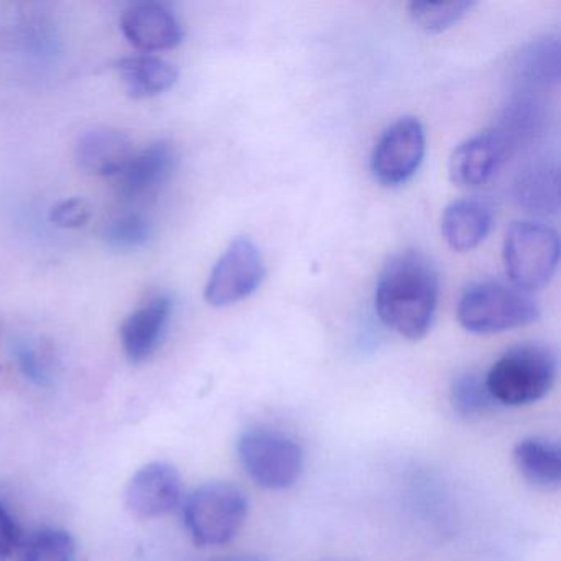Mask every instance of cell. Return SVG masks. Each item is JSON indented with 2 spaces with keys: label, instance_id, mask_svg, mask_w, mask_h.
<instances>
[{
  "label": "cell",
  "instance_id": "1",
  "mask_svg": "<svg viewBox=\"0 0 561 561\" xmlns=\"http://www.w3.org/2000/svg\"><path fill=\"white\" fill-rule=\"evenodd\" d=\"M439 278L423 252L407 249L383 265L376 285V311L389 330L410 341L428 334L438 308Z\"/></svg>",
  "mask_w": 561,
  "mask_h": 561
},
{
  "label": "cell",
  "instance_id": "2",
  "mask_svg": "<svg viewBox=\"0 0 561 561\" xmlns=\"http://www.w3.org/2000/svg\"><path fill=\"white\" fill-rule=\"evenodd\" d=\"M494 402L524 407L543 399L557 379V357L543 344H520L502 354L484 377Z\"/></svg>",
  "mask_w": 561,
  "mask_h": 561
},
{
  "label": "cell",
  "instance_id": "3",
  "mask_svg": "<svg viewBox=\"0 0 561 561\" xmlns=\"http://www.w3.org/2000/svg\"><path fill=\"white\" fill-rule=\"evenodd\" d=\"M456 314L466 331L488 336L534 323L540 317V308L514 285L482 280L462 291Z\"/></svg>",
  "mask_w": 561,
  "mask_h": 561
},
{
  "label": "cell",
  "instance_id": "4",
  "mask_svg": "<svg viewBox=\"0 0 561 561\" xmlns=\"http://www.w3.org/2000/svg\"><path fill=\"white\" fill-rule=\"evenodd\" d=\"M248 497L231 482L215 481L193 491L183 505V520L199 547L228 543L248 517Z\"/></svg>",
  "mask_w": 561,
  "mask_h": 561
},
{
  "label": "cell",
  "instance_id": "5",
  "mask_svg": "<svg viewBox=\"0 0 561 561\" xmlns=\"http://www.w3.org/2000/svg\"><path fill=\"white\" fill-rule=\"evenodd\" d=\"M505 274L518 290L535 291L548 285L560 262V238L543 222H514L505 232Z\"/></svg>",
  "mask_w": 561,
  "mask_h": 561
},
{
  "label": "cell",
  "instance_id": "6",
  "mask_svg": "<svg viewBox=\"0 0 561 561\" xmlns=\"http://www.w3.org/2000/svg\"><path fill=\"white\" fill-rule=\"evenodd\" d=\"M238 456L249 478L268 491L291 488L304 471L300 443L277 430L251 428L242 433Z\"/></svg>",
  "mask_w": 561,
  "mask_h": 561
},
{
  "label": "cell",
  "instance_id": "7",
  "mask_svg": "<svg viewBox=\"0 0 561 561\" xmlns=\"http://www.w3.org/2000/svg\"><path fill=\"white\" fill-rule=\"evenodd\" d=\"M267 268L261 249L249 238H236L216 262L205 287V300L215 308L231 307L251 297Z\"/></svg>",
  "mask_w": 561,
  "mask_h": 561
},
{
  "label": "cell",
  "instance_id": "8",
  "mask_svg": "<svg viewBox=\"0 0 561 561\" xmlns=\"http://www.w3.org/2000/svg\"><path fill=\"white\" fill-rule=\"evenodd\" d=\"M425 150V129L420 119L400 117L380 134L370 157V172L387 188L405 185L419 172Z\"/></svg>",
  "mask_w": 561,
  "mask_h": 561
},
{
  "label": "cell",
  "instance_id": "9",
  "mask_svg": "<svg viewBox=\"0 0 561 561\" xmlns=\"http://www.w3.org/2000/svg\"><path fill=\"white\" fill-rule=\"evenodd\" d=\"M511 150V142L497 127L474 134L453 150L449 180L462 188L484 185L504 165Z\"/></svg>",
  "mask_w": 561,
  "mask_h": 561
},
{
  "label": "cell",
  "instance_id": "10",
  "mask_svg": "<svg viewBox=\"0 0 561 561\" xmlns=\"http://www.w3.org/2000/svg\"><path fill=\"white\" fill-rule=\"evenodd\" d=\"M179 156L167 140H157L134 152L126 169L116 176L117 192L124 203H142L153 198L175 173Z\"/></svg>",
  "mask_w": 561,
  "mask_h": 561
},
{
  "label": "cell",
  "instance_id": "11",
  "mask_svg": "<svg viewBox=\"0 0 561 561\" xmlns=\"http://www.w3.org/2000/svg\"><path fill=\"white\" fill-rule=\"evenodd\" d=\"M182 497L179 471L167 462L144 466L130 479L126 491V505L134 517L150 520L170 514Z\"/></svg>",
  "mask_w": 561,
  "mask_h": 561
},
{
  "label": "cell",
  "instance_id": "12",
  "mask_svg": "<svg viewBox=\"0 0 561 561\" xmlns=\"http://www.w3.org/2000/svg\"><path fill=\"white\" fill-rule=\"evenodd\" d=\"M121 31L137 50L162 51L179 47L183 27L176 15L160 2L130 5L121 19Z\"/></svg>",
  "mask_w": 561,
  "mask_h": 561
},
{
  "label": "cell",
  "instance_id": "13",
  "mask_svg": "<svg viewBox=\"0 0 561 561\" xmlns=\"http://www.w3.org/2000/svg\"><path fill=\"white\" fill-rule=\"evenodd\" d=\"M172 311V298L162 294L150 298L124 320L121 327V343L130 363H144L159 350L165 337Z\"/></svg>",
  "mask_w": 561,
  "mask_h": 561
},
{
  "label": "cell",
  "instance_id": "14",
  "mask_svg": "<svg viewBox=\"0 0 561 561\" xmlns=\"http://www.w3.org/2000/svg\"><path fill=\"white\" fill-rule=\"evenodd\" d=\"M130 137L113 127H94L78 137L75 157L84 172L96 176H117L134 156Z\"/></svg>",
  "mask_w": 561,
  "mask_h": 561
},
{
  "label": "cell",
  "instance_id": "15",
  "mask_svg": "<svg viewBox=\"0 0 561 561\" xmlns=\"http://www.w3.org/2000/svg\"><path fill=\"white\" fill-rule=\"evenodd\" d=\"M494 222V213L481 199L466 198L446 206L442 216V236L456 252L478 248L488 238Z\"/></svg>",
  "mask_w": 561,
  "mask_h": 561
},
{
  "label": "cell",
  "instance_id": "16",
  "mask_svg": "<svg viewBox=\"0 0 561 561\" xmlns=\"http://www.w3.org/2000/svg\"><path fill=\"white\" fill-rule=\"evenodd\" d=\"M117 73L134 100H147L167 93L179 81L175 65L152 55H134L121 58Z\"/></svg>",
  "mask_w": 561,
  "mask_h": 561
},
{
  "label": "cell",
  "instance_id": "17",
  "mask_svg": "<svg viewBox=\"0 0 561 561\" xmlns=\"http://www.w3.org/2000/svg\"><path fill=\"white\" fill-rule=\"evenodd\" d=\"M514 462L525 481L535 488L558 489L561 482V449L557 442L540 436L520 439Z\"/></svg>",
  "mask_w": 561,
  "mask_h": 561
},
{
  "label": "cell",
  "instance_id": "18",
  "mask_svg": "<svg viewBox=\"0 0 561 561\" xmlns=\"http://www.w3.org/2000/svg\"><path fill=\"white\" fill-rule=\"evenodd\" d=\"M515 199L530 215H557L560 209V176L557 163H535L525 170L515 183Z\"/></svg>",
  "mask_w": 561,
  "mask_h": 561
},
{
  "label": "cell",
  "instance_id": "19",
  "mask_svg": "<svg viewBox=\"0 0 561 561\" xmlns=\"http://www.w3.org/2000/svg\"><path fill=\"white\" fill-rule=\"evenodd\" d=\"M517 80L525 87H548L560 78V45L557 38H540L528 45L515 64Z\"/></svg>",
  "mask_w": 561,
  "mask_h": 561
},
{
  "label": "cell",
  "instance_id": "20",
  "mask_svg": "<svg viewBox=\"0 0 561 561\" xmlns=\"http://www.w3.org/2000/svg\"><path fill=\"white\" fill-rule=\"evenodd\" d=\"M77 541L70 531L60 528H42L25 541L19 561H75Z\"/></svg>",
  "mask_w": 561,
  "mask_h": 561
},
{
  "label": "cell",
  "instance_id": "21",
  "mask_svg": "<svg viewBox=\"0 0 561 561\" xmlns=\"http://www.w3.org/2000/svg\"><path fill=\"white\" fill-rule=\"evenodd\" d=\"M494 403L485 386V379H482L479 374L468 370L453 380L451 405L458 415L476 419L489 412Z\"/></svg>",
  "mask_w": 561,
  "mask_h": 561
},
{
  "label": "cell",
  "instance_id": "22",
  "mask_svg": "<svg viewBox=\"0 0 561 561\" xmlns=\"http://www.w3.org/2000/svg\"><path fill=\"white\" fill-rule=\"evenodd\" d=\"M474 5L472 2H412L409 5V15L420 31L442 34L462 21Z\"/></svg>",
  "mask_w": 561,
  "mask_h": 561
},
{
  "label": "cell",
  "instance_id": "23",
  "mask_svg": "<svg viewBox=\"0 0 561 561\" xmlns=\"http://www.w3.org/2000/svg\"><path fill=\"white\" fill-rule=\"evenodd\" d=\"M152 222L140 211H126L114 218L104 231L110 248L116 251H136L152 238Z\"/></svg>",
  "mask_w": 561,
  "mask_h": 561
},
{
  "label": "cell",
  "instance_id": "24",
  "mask_svg": "<svg viewBox=\"0 0 561 561\" xmlns=\"http://www.w3.org/2000/svg\"><path fill=\"white\" fill-rule=\"evenodd\" d=\"M14 357L27 379L45 386L51 379V359L48 350L38 341L21 340L15 343Z\"/></svg>",
  "mask_w": 561,
  "mask_h": 561
},
{
  "label": "cell",
  "instance_id": "25",
  "mask_svg": "<svg viewBox=\"0 0 561 561\" xmlns=\"http://www.w3.org/2000/svg\"><path fill=\"white\" fill-rule=\"evenodd\" d=\"M91 205L83 198L64 199L50 211V222L61 229H80L90 222Z\"/></svg>",
  "mask_w": 561,
  "mask_h": 561
},
{
  "label": "cell",
  "instance_id": "26",
  "mask_svg": "<svg viewBox=\"0 0 561 561\" xmlns=\"http://www.w3.org/2000/svg\"><path fill=\"white\" fill-rule=\"evenodd\" d=\"M21 531L18 522L12 517L2 502H0V561L9 560L18 550Z\"/></svg>",
  "mask_w": 561,
  "mask_h": 561
},
{
  "label": "cell",
  "instance_id": "27",
  "mask_svg": "<svg viewBox=\"0 0 561 561\" xmlns=\"http://www.w3.org/2000/svg\"><path fill=\"white\" fill-rule=\"evenodd\" d=\"M218 561H267L261 557H234V558H225V560Z\"/></svg>",
  "mask_w": 561,
  "mask_h": 561
}]
</instances>
